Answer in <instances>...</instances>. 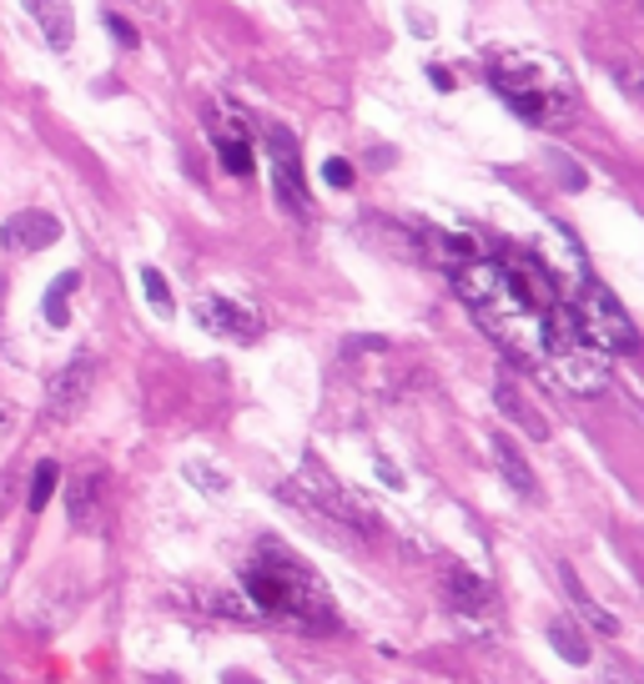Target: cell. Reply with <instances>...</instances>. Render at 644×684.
Here are the masks:
<instances>
[{"instance_id": "cell-1", "label": "cell", "mask_w": 644, "mask_h": 684, "mask_svg": "<svg viewBox=\"0 0 644 684\" xmlns=\"http://www.w3.org/2000/svg\"><path fill=\"white\" fill-rule=\"evenodd\" d=\"M453 292H459L474 322L499 342L509 357L539 368L549 363V313L534 292L513 277V267L503 257H469L453 267Z\"/></svg>"}, {"instance_id": "cell-2", "label": "cell", "mask_w": 644, "mask_h": 684, "mask_svg": "<svg viewBox=\"0 0 644 684\" xmlns=\"http://www.w3.org/2000/svg\"><path fill=\"white\" fill-rule=\"evenodd\" d=\"M242 589H247L252 609L263 619L292 624V630H303V634L338 630V609H332V594L323 584V574L272 539L252 549L247 569H242Z\"/></svg>"}, {"instance_id": "cell-3", "label": "cell", "mask_w": 644, "mask_h": 684, "mask_svg": "<svg viewBox=\"0 0 644 684\" xmlns=\"http://www.w3.org/2000/svg\"><path fill=\"white\" fill-rule=\"evenodd\" d=\"M488 86L528 126H564L579 111L574 71L554 51H534V46H503L488 56Z\"/></svg>"}, {"instance_id": "cell-4", "label": "cell", "mask_w": 644, "mask_h": 684, "mask_svg": "<svg viewBox=\"0 0 644 684\" xmlns=\"http://www.w3.org/2000/svg\"><path fill=\"white\" fill-rule=\"evenodd\" d=\"M277 493H282L292 509L313 513L317 524H332L338 534H373V513L363 509V503H357L342 484H332V478L323 474L313 459H307L303 468L288 478V484L277 488Z\"/></svg>"}, {"instance_id": "cell-5", "label": "cell", "mask_w": 644, "mask_h": 684, "mask_svg": "<svg viewBox=\"0 0 644 684\" xmlns=\"http://www.w3.org/2000/svg\"><path fill=\"white\" fill-rule=\"evenodd\" d=\"M569 307H574V322H579V332L599 347L605 357H615V353H634L640 347V332H634V322H630V313L619 307V297L599 282V277H579L574 282V297H569Z\"/></svg>"}, {"instance_id": "cell-6", "label": "cell", "mask_w": 644, "mask_h": 684, "mask_svg": "<svg viewBox=\"0 0 644 684\" xmlns=\"http://www.w3.org/2000/svg\"><path fill=\"white\" fill-rule=\"evenodd\" d=\"M443 599L463 630H474L478 639H494V630H499V599H494L488 579H478L474 569H463V564H448L443 569Z\"/></svg>"}, {"instance_id": "cell-7", "label": "cell", "mask_w": 644, "mask_h": 684, "mask_svg": "<svg viewBox=\"0 0 644 684\" xmlns=\"http://www.w3.org/2000/svg\"><path fill=\"white\" fill-rule=\"evenodd\" d=\"M92 388H96V363L92 353H76L46 388V423L51 428L56 423H76L86 413V403H92Z\"/></svg>"}, {"instance_id": "cell-8", "label": "cell", "mask_w": 644, "mask_h": 684, "mask_svg": "<svg viewBox=\"0 0 644 684\" xmlns=\"http://www.w3.org/2000/svg\"><path fill=\"white\" fill-rule=\"evenodd\" d=\"M207 136L217 146V161H222L232 176H247L252 171V126L232 101H211L207 106Z\"/></svg>"}, {"instance_id": "cell-9", "label": "cell", "mask_w": 644, "mask_h": 684, "mask_svg": "<svg viewBox=\"0 0 644 684\" xmlns=\"http://www.w3.org/2000/svg\"><path fill=\"white\" fill-rule=\"evenodd\" d=\"M267 161H272V192L288 211H307V182H303V151L292 142V132L272 126L267 132Z\"/></svg>"}, {"instance_id": "cell-10", "label": "cell", "mask_w": 644, "mask_h": 684, "mask_svg": "<svg viewBox=\"0 0 644 684\" xmlns=\"http://www.w3.org/2000/svg\"><path fill=\"white\" fill-rule=\"evenodd\" d=\"M192 317H197L211 338H227V342H257L263 338V317L252 313V307L232 303V297H217V292L197 297V303H192Z\"/></svg>"}, {"instance_id": "cell-11", "label": "cell", "mask_w": 644, "mask_h": 684, "mask_svg": "<svg viewBox=\"0 0 644 684\" xmlns=\"http://www.w3.org/2000/svg\"><path fill=\"white\" fill-rule=\"evenodd\" d=\"M56 237H61V222H56L51 211H40V207L15 211L11 222H5V232H0V242H5L11 252H46Z\"/></svg>"}, {"instance_id": "cell-12", "label": "cell", "mask_w": 644, "mask_h": 684, "mask_svg": "<svg viewBox=\"0 0 644 684\" xmlns=\"http://www.w3.org/2000/svg\"><path fill=\"white\" fill-rule=\"evenodd\" d=\"M101 468L96 463H86L76 478L66 484V518L71 528H92L96 524V513H101Z\"/></svg>"}, {"instance_id": "cell-13", "label": "cell", "mask_w": 644, "mask_h": 684, "mask_svg": "<svg viewBox=\"0 0 644 684\" xmlns=\"http://www.w3.org/2000/svg\"><path fill=\"white\" fill-rule=\"evenodd\" d=\"M26 15L40 26V36H46L51 51H66L71 40H76V21H71L66 0H26Z\"/></svg>"}, {"instance_id": "cell-14", "label": "cell", "mask_w": 644, "mask_h": 684, "mask_svg": "<svg viewBox=\"0 0 644 684\" xmlns=\"http://www.w3.org/2000/svg\"><path fill=\"white\" fill-rule=\"evenodd\" d=\"M494 463H499L503 484H509L519 499H534V493H539V484H534V468L524 463V453H519V443H513L509 433L494 438Z\"/></svg>"}, {"instance_id": "cell-15", "label": "cell", "mask_w": 644, "mask_h": 684, "mask_svg": "<svg viewBox=\"0 0 644 684\" xmlns=\"http://www.w3.org/2000/svg\"><path fill=\"white\" fill-rule=\"evenodd\" d=\"M494 403H499V413H503V418H509V423H519V428H524L528 438H549V423H544L539 413L528 408V398L519 393L513 382H503V378H499V388H494Z\"/></svg>"}, {"instance_id": "cell-16", "label": "cell", "mask_w": 644, "mask_h": 684, "mask_svg": "<svg viewBox=\"0 0 644 684\" xmlns=\"http://www.w3.org/2000/svg\"><path fill=\"white\" fill-rule=\"evenodd\" d=\"M559 579H564V589H569V599H574V609H579V619H584V624H590V630H599V634H619V619L609 614V609H599L590 599V594H584V584H579V574L574 569H559Z\"/></svg>"}, {"instance_id": "cell-17", "label": "cell", "mask_w": 644, "mask_h": 684, "mask_svg": "<svg viewBox=\"0 0 644 684\" xmlns=\"http://www.w3.org/2000/svg\"><path fill=\"white\" fill-rule=\"evenodd\" d=\"M549 645L564 664H590V639H584L579 624H569V619H554L549 624Z\"/></svg>"}, {"instance_id": "cell-18", "label": "cell", "mask_w": 644, "mask_h": 684, "mask_svg": "<svg viewBox=\"0 0 644 684\" xmlns=\"http://www.w3.org/2000/svg\"><path fill=\"white\" fill-rule=\"evenodd\" d=\"M81 288V272H61L51 282V292H46V303H40V313H46V322L51 328H66L71 322V292Z\"/></svg>"}, {"instance_id": "cell-19", "label": "cell", "mask_w": 644, "mask_h": 684, "mask_svg": "<svg viewBox=\"0 0 644 684\" xmlns=\"http://www.w3.org/2000/svg\"><path fill=\"white\" fill-rule=\"evenodd\" d=\"M56 484H61V468H56L51 459L36 463V474H31V499H26V509H31V513L46 509V503H51V493H56Z\"/></svg>"}, {"instance_id": "cell-20", "label": "cell", "mask_w": 644, "mask_h": 684, "mask_svg": "<svg viewBox=\"0 0 644 684\" xmlns=\"http://www.w3.org/2000/svg\"><path fill=\"white\" fill-rule=\"evenodd\" d=\"M182 474L192 478V484H197L202 493H211V499H222L227 488H232V478L217 474V468H211V463H202V459H186V463H182Z\"/></svg>"}, {"instance_id": "cell-21", "label": "cell", "mask_w": 644, "mask_h": 684, "mask_svg": "<svg viewBox=\"0 0 644 684\" xmlns=\"http://www.w3.org/2000/svg\"><path fill=\"white\" fill-rule=\"evenodd\" d=\"M142 292H146V303H151V313H157V317H171V313H177L167 277H161L157 267H142Z\"/></svg>"}, {"instance_id": "cell-22", "label": "cell", "mask_w": 644, "mask_h": 684, "mask_svg": "<svg viewBox=\"0 0 644 684\" xmlns=\"http://www.w3.org/2000/svg\"><path fill=\"white\" fill-rule=\"evenodd\" d=\"M323 182H328V186H353V167H348L342 157L323 161Z\"/></svg>"}, {"instance_id": "cell-23", "label": "cell", "mask_w": 644, "mask_h": 684, "mask_svg": "<svg viewBox=\"0 0 644 684\" xmlns=\"http://www.w3.org/2000/svg\"><path fill=\"white\" fill-rule=\"evenodd\" d=\"M599 684H644V674L634 670V664H605Z\"/></svg>"}, {"instance_id": "cell-24", "label": "cell", "mask_w": 644, "mask_h": 684, "mask_svg": "<svg viewBox=\"0 0 644 684\" xmlns=\"http://www.w3.org/2000/svg\"><path fill=\"white\" fill-rule=\"evenodd\" d=\"M15 484H21V474H0V518H5V513H11V503H15Z\"/></svg>"}, {"instance_id": "cell-25", "label": "cell", "mask_w": 644, "mask_h": 684, "mask_svg": "<svg viewBox=\"0 0 644 684\" xmlns=\"http://www.w3.org/2000/svg\"><path fill=\"white\" fill-rule=\"evenodd\" d=\"M111 36H117L121 46H136V30L126 26V21H121V15H111Z\"/></svg>"}, {"instance_id": "cell-26", "label": "cell", "mask_w": 644, "mask_h": 684, "mask_svg": "<svg viewBox=\"0 0 644 684\" xmlns=\"http://www.w3.org/2000/svg\"><path fill=\"white\" fill-rule=\"evenodd\" d=\"M136 11H146L151 21H167V0H132Z\"/></svg>"}, {"instance_id": "cell-27", "label": "cell", "mask_w": 644, "mask_h": 684, "mask_svg": "<svg viewBox=\"0 0 644 684\" xmlns=\"http://www.w3.org/2000/svg\"><path fill=\"white\" fill-rule=\"evenodd\" d=\"M378 478H382L388 488H403V474H398V468H393L388 459H378Z\"/></svg>"}, {"instance_id": "cell-28", "label": "cell", "mask_w": 644, "mask_h": 684, "mask_svg": "<svg viewBox=\"0 0 644 684\" xmlns=\"http://www.w3.org/2000/svg\"><path fill=\"white\" fill-rule=\"evenodd\" d=\"M11 428H15V408H11V403H0V438L11 433Z\"/></svg>"}, {"instance_id": "cell-29", "label": "cell", "mask_w": 644, "mask_h": 684, "mask_svg": "<svg viewBox=\"0 0 644 684\" xmlns=\"http://www.w3.org/2000/svg\"><path fill=\"white\" fill-rule=\"evenodd\" d=\"M434 81H438V91H453V76L443 66H434Z\"/></svg>"}]
</instances>
